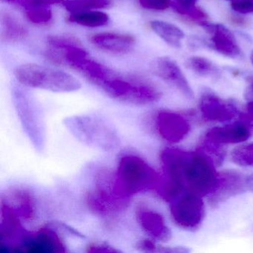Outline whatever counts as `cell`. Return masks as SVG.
<instances>
[{
	"mask_svg": "<svg viewBox=\"0 0 253 253\" xmlns=\"http://www.w3.org/2000/svg\"><path fill=\"white\" fill-rule=\"evenodd\" d=\"M160 177L155 169L140 155L126 153L118 159L112 179L115 195L124 202L134 195L155 189Z\"/></svg>",
	"mask_w": 253,
	"mask_h": 253,
	"instance_id": "1",
	"label": "cell"
},
{
	"mask_svg": "<svg viewBox=\"0 0 253 253\" xmlns=\"http://www.w3.org/2000/svg\"><path fill=\"white\" fill-rule=\"evenodd\" d=\"M64 125L78 141L105 152L116 150L121 137L112 123L96 115H80L65 119Z\"/></svg>",
	"mask_w": 253,
	"mask_h": 253,
	"instance_id": "2",
	"label": "cell"
},
{
	"mask_svg": "<svg viewBox=\"0 0 253 253\" xmlns=\"http://www.w3.org/2000/svg\"><path fill=\"white\" fill-rule=\"evenodd\" d=\"M97 88L112 100L129 106H149L158 102L162 96L161 91L150 81L114 71Z\"/></svg>",
	"mask_w": 253,
	"mask_h": 253,
	"instance_id": "3",
	"label": "cell"
},
{
	"mask_svg": "<svg viewBox=\"0 0 253 253\" xmlns=\"http://www.w3.org/2000/svg\"><path fill=\"white\" fill-rule=\"evenodd\" d=\"M14 75L19 84L26 88L69 93L78 91L82 87L81 83L71 74L36 63L17 66Z\"/></svg>",
	"mask_w": 253,
	"mask_h": 253,
	"instance_id": "4",
	"label": "cell"
},
{
	"mask_svg": "<svg viewBox=\"0 0 253 253\" xmlns=\"http://www.w3.org/2000/svg\"><path fill=\"white\" fill-rule=\"evenodd\" d=\"M219 173L211 158L201 151L187 152L180 167V177L187 192L200 196L210 195L218 182Z\"/></svg>",
	"mask_w": 253,
	"mask_h": 253,
	"instance_id": "5",
	"label": "cell"
},
{
	"mask_svg": "<svg viewBox=\"0 0 253 253\" xmlns=\"http://www.w3.org/2000/svg\"><path fill=\"white\" fill-rule=\"evenodd\" d=\"M20 84L13 87V103L26 135L34 146L41 150L45 141L43 117L35 99Z\"/></svg>",
	"mask_w": 253,
	"mask_h": 253,
	"instance_id": "6",
	"label": "cell"
},
{
	"mask_svg": "<svg viewBox=\"0 0 253 253\" xmlns=\"http://www.w3.org/2000/svg\"><path fill=\"white\" fill-rule=\"evenodd\" d=\"M170 203L171 217L177 226L187 230H195L202 224L205 217L202 197L187 192L181 194Z\"/></svg>",
	"mask_w": 253,
	"mask_h": 253,
	"instance_id": "7",
	"label": "cell"
},
{
	"mask_svg": "<svg viewBox=\"0 0 253 253\" xmlns=\"http://www.w3.org/2000/svg\"><path fill=\"white\" fill-rule=\"evenodd\" d=\"M154 126L158 135L166 141L177 143L189 134L190 124L180 114L170 111H160L154 118Z\"/></svg>",
	"mask_w": 253,
	"mask_h": 253,
	"instance_id": "8",
	"label": "cell"
},
{
	"mask_svg": "<svg viewBox=\"0 0 253 253\" xmlns=\"http://www.w3.org/2000/svg\"><path fill=\"white\" fill-rule=\"evenodd\" d=\"M152 72L158 78L177 88L186 98L192 100L194 93L180 66L172 59L161 57L151 64Z\"/></svg>",
	"mask_w": 253,
	"mask_h": 253,
	"instance_id": "9",
	"label": "cell"
},
{
	"mask_svg": "<svg viewBox=\"0 0 253 253\" xmlns=\"http://www.w3.org/2000/svg\"><path fill=\"white\" fill-rule=\"evenodd\" d=\"M135 217L139 226L152 239L164 242L171 239V230L158 211L146 206L138 205L136 207Z\"/></svg>",
	"mask_w": 253,
	"mask_h": 253,
	"instance_id": "10",
	"label": "cell"
},
{
	"mask_svg": "<svg viewBox=\"0 0 253 253\" xmlns=\"http://www.w3.org/2000/svg\"><path fill=\"white\" fill-rule=\"evenodd\" d=\"M253 134V126L242 121L211 128L206 134L205 140L218 145L234 144L249 140Z\"/></svg>",
	"mask_w": 253,
	"mask_h": 253,
	"instance_id": "11",
	"label": "cell"
},
{
	"mask_svg": "<svg viewBox=\"0 0 253 253\" xmlns=\"http://www.w3.org/2000/svg\"><path fill=\"white\" fill-rule=\"evenodd\" d=\"M90 42L100 51L109 54H129L135 47L136 41L132 36L114 32H101L91 36Z\"/></svg>",
	"mask_w": 253,
	"mask_h": 253,
	"instance_id": "12",
	"label": "cell"
},
{
	"mask_svg": "<svg viewBox=\"0 0 253 253\" xmlns=\"http://www.w3.org/2000/svg\"><path fill=\"white\" fill-rule=\"evenodd\" d=\"M200 24L211 35V44L217 52L232 59L241 57L242 54L241 48L229 29L223 25L210 24L206 20Z\"/></svg>",
	"mask_w": 253,
	"mask_h": 253,
	"instance_id": "13",
	"label": "cell"
},
{
	"mask_svg": "<svg viewBox=\"0 0 253 253\" xmlns=\"http://www.w3.org/2000/svg\"><path fill=\"white\" fill-rule=\"evenodd\" d=\"M245 177L235 171L220 173L215 189L209 195L210 203L217 205L231 197L247 192Z\"/></svg>",
	"mask_w": 253,
	"mask_h": 253,
	"instance_id": "14",
	"label": "cell"
},
{
	"mask_svg": "<svg viewBox=\"0 0 253 253\" xmlns=\"http://www.w3.org/2000/svg\"><path fill=\"white\" fill-rule=\"evenodd\" d=\"M66 246L60 235L51 228L42 227L29 234L23 249L42 253H63Z\"/></svg>",
	"mask_w": 253,
	"mask_h": 253,
	"instance_id": "15",
	"label": "cell"
},
{
	"mask_svg": "<svg viewBox=\"0 0 253 253\" xmlns=\"http://www.w3.org/2000/svg\"><path fill=\"white\" fill-rule=\"evenodd\" d=\"M1 203L8 206L20 220L29 221L35 218V198L29 191L23 189H11L2 195Z\"/></svg>",
	"mask_w": 253,
	"mask_h": 253,
	"instance_id": "16",
	"label": "cell"
},
{
	"mask_svg": "<svg viewBox=\"0 0 253 253\" xmlns=\"http://www.w3.org/2000/svg\"><path fill=\"white\" fill-rule=\"evenodd\" d=\"M199 108L203 117L211 122H228L235 118L237 112L233 106L210 93L201 97Z\"/></svg>",
	"mask_w": 253,
	"mask_h": 253,
	"instance_id": "17",
	"label": "cell"
},
{
	"mask_svg": "<svg viewBox=\"0 0 253 253\" xmlns=\"http://www.w3.org/2000/svg\"><path fill=\"white\" fill-rule=\"evenodd\" d=\"M149 26L168 45L174 48L181 46L182 41L185 38L184 32L175 25L161 20H152L149 22Z\"/></svg>",
	"mask_w": 253,
	"mask_h": 253,
	"instance_id": "18",
	"label": "cell"
},
{
	"mask_svg": "<svg viewBox=\"0 0 253 253\" xmlns=\"http://www.w3.org/2000/svg\"><path fill=\"white\" fill-rule=\"evenodd\" d=\"M68 22L88 28H100L109 23V16L100 10L69 14Z\"/></svg>",
	"mask_w": 253,
	"mask_h": 253,
	"instance_id": "19",
	"label": "cell"
},
{
	"mask_svg": "<svg viewBox=\"0 0 253 253\" xmlns=\"http://www.w3.org/2000/svg\"><path fill=\"white\" fill-rule=\"evenodd\" d=\"M2 32L1 35L3 41L6 42H16L26 38L28 32L25 26L11 14H2Z\"/></svg>",
	"mask_w": 253,
	"mask_h": 253,
	"instance_id": "20",
	"label": "cell"
},
{
	"mask_svg": "<svg viewBox=\"0 0 253 253\" xmlns=\"http://www.w3.org/2000/svg\"><path fill=\"white\" fill-rule=\"evenodd\" d=\"M111 0H65L62 4L70 14L109 8Z\"/></svg>",
	"mask_w": 253,
	"mask_h": 253,
	"instance_id": "21",
	"label": "cell"
},
{
	"mask_svg": "<svg viewBox=\"0 0 253 253\" xmlns=\"http://www.w3.org/2000/svg\"><path fill=\"white\" fill-rule=\"evenodd\" d=\"M197 1L198 0H172L171 8L177 14L193 19L200 23L205 21L207 14L197 8Z\"/></svg>",
	"mask_w": 253,
	"mask_h": 253,
	"instance_id": "22",
	"label": "cell"
},
{
	"mask_svg": "<svg viewBox=\"0 0 253 253\" xmlns=\"http://www.w3.org/2000/svg\"><path fill=\"white\" fill-rule=\"evenodd\" d=\"M185 65L188 69L200 76H210L217 72V67L205 57L198 56L189 57L186 60Z\"/></svg>",
	"mask_w": 253,
	"mask_h": 253,
	"instance_id": "23",
	"label": "cell"
},
{
	"mask_svg": "<svg viewBox=\"0 0 253 253\" xmlns=\"http://www.w3.org/2000/svg\"><path fill=\"white\" fill-rule=\"evenodd\" d=\"M26 17L31 23L37 25H47L52 20L51 6L41 5L25 10Z\"/></svg>",
	"mask_w": 253,
	"mask_h": 253,
	"instance_id": "24",
	"label": "cell"
},
{
	"mask_svg": "<svg viewBox=\"0 0 253 253\" xmlns=\"http://www.w3.org/2000/svg\"><path fill=\"white\" fill-rule=\"evenodd\" d=\"M231 159L241 167H253V142L233 149L231 153Z\"/></svg>",
	"mask_w": 253,
	"mask_h": 253,
	"instance_id": "25",
	"label": "cell"
},
{
	"mask_svg": "<svg viewBox=\"0 0 253 253\" xmlns=\"http://www.w3.org/2000/svg\"><path fill=\"white\" fill-rule=\"evenodd\" d=\"M142 8L150 11H162L171 8L172 0H138Z\"/></svg>",
	"mask_w": 253,
	"mask_h": 253,
	"instance_id": "26",
	"label": "cell"
},
{
	"mask_svg": "<svg viewBox=\"0 0 253 253\" xmlns=\"http://www.w3.org/2000/svg\"><path fill=\"white\" fill-rule=\"evenodd\" d=\"M137 248L140 251L147 252V253H174V252H180V250H171V249L164 248L161 246L157 245L153 239H144L140 241L137 244Z\"/></svg>",
	"mask_w": 253,
	"mask_h": 253,
	"instance_id": "27",
	"label": "cell"
},
{
	"mask_svg": "<svg viewBox=\"0 0 253 253\" xmlns=\"http://www.w3.org/2000/svg\"><path fill=\"white\" fill-rule=\"evenodd\" d=\"M231 8L241 14H253V0H232Z\"/></svg>",
	"mask_w": 253,
	"mask_h": 253,
	"instance_id": "28",
	"label": "cell"
},
{
	"mask_svg": "<svg viewBox=\"0 0 253 253\" xmlns=\"http://www.w3.org/2000/svg\"><path fill=\"white\" fill-rule=\"evenodd\" d=\"M88 252L90 253H118V250L105 244H94L88 246Z\"/></svg>",
	"mask_w": 253,
	"mask_h": 253,
	"instance_id": "29",
	"label": "cell"
},
{
	"mask_svg": "<svg viewBox=\"0 0 253 253\" xmlns=\"http://www.w3.org/2000/svg\"><path fill=\"white\" fill-rule=\"evenodd\" d=\"M245 182L247 192H253V173L246 175Z\"/></svg>",
	"mask_w": 253,
	"mask_h": 253,
	"instance_id": "30",
	"label": "cell"
},
{
	"mask_svg": "<svg viewBox=\"0 0 253 253\" xmlns=\"http://www.w3.org/2000/svg\"><path fill=\"white\" fill-rule=\"evenodd\" d=\"M246 111H247V118L253 120V100L247 103Z\"/></svg>",
	"mask_w": 253,
	"mask_h": 253,
	"instance_id": "31",
	"label": "cell"
},
{
	"mask_svg": "<svg viewBox=\"0 0 253 253\" xmlns=\"http://www.w3.org/2000/svg\"><path fill=\"white\" fill-rule=\"evenodd\" d=\"M7 2H11V3L16 4V5L22 6L23 3L26 2V0H6Z\"/></svg>",
	"mask_w": 253,
	"mask_h": 253,
	"instance_id": "32",
	"label": "cell"
},
{
	"mask_svg": "<svg viewBox=\"0 0 253 253\" xmlns=\"http://www.w3.org/2000/svg\"><path fill=\"white\" fill-rule=\"evenodd\" d=\"M250 60H251L252 63L253 64V51H252L251 55H250Z\"/></svg>",
	"mask_w": 253,
	"mask_h": 253,
	"instance_id": "33",
	"label": "cell"
},
{
	"mask_svg": "<svg viewBox=\"0 0 253 253\" xmlns=\"http://www.w3.org/2000/svg\"><path fill=\"white\" fill-rule=\"evenodd\" d=\"M252 88H253V85H252Z\"/></svg>",
	"mask_w": 253,
	"mask_h": 253,
	"instance_id": "34",
	"label": "cell"
}]
</instances>
